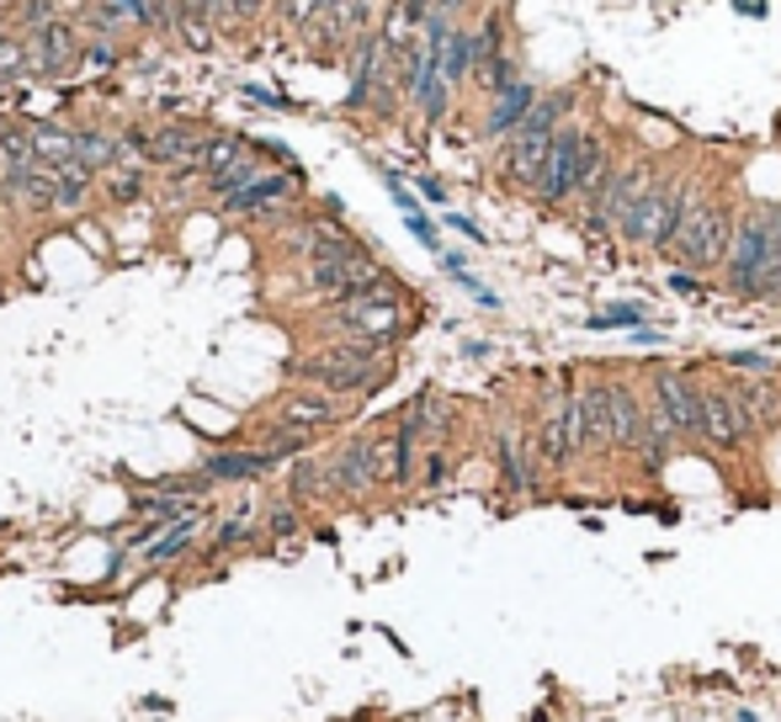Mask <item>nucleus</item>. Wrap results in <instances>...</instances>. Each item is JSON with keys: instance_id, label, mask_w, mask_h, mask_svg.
<instances>
[{"instance_id": "nucleus-1", "label": "nucleus", "mask_w": 781, "mask_h": 722, "mask_svg": "<svg viewBox=\"0 0 781 722\" xmlns=\"http://www.w3.org/2000/svg\"><path fill=\"white\" fill-rule=\"evenodd\" d=\"M718 293L734 303L781 308V203H745L734 250L718 271Z\"/></svg>"}, {"instance_id": "nucleus-2", "label": "nucleus", "mask_w": 781, "mask_h": 722, "mask_svg": "<svg viewBox=\"0 0 781 722\" xmlns=\"http://www.w3.org/2000/svg\"><path fill=\"white\" fill-rule=\"evenodd\" d=\"M739 186L728 171H702L696 176V197H692V212H686V229L681 240L670 250V261L686 271H702V276H718L728 250H734V229H739Z\"/></svg>"}, {"instance_id": "nucleus-3", "label": "nucleus", "mask_w": 781, "mask_h": 722, "mask_svg": "<svg viewBox=\"0 0 781 722\" xmlns=\"http://www.w3.org/2000/svg\"><path fill=\"white\" fill-rule=\"evenodd\" d=\"M579 118V86L564 90H542V101L532 107V118L516 128L511 139L495 150V171H500V186L506 192H527L538 197L542 171H547V154H553V139L564 133V122Z\"/></svg>"}, {"instance_id": "nucleus-4", "label": "nucleus", "mask_w": 781, "mask_h": 722, "mask_svg": "<svg viewBox=\"0 0 781 722\" xmlns=\"http://www.w3.org/2000/svg\"><path fill=\"white\" fill-rule=\"evenodd\" d=\"M702 447L718 451V457H739V451L760 447L750 409L734 389V372L718 361L702 367Z\"/></svg>"}, {"instance_id": "nucleus-5", "label": "nucleus", "mask_w": 781, "mask_h": 722, "mask_svg": "<svg viewBox=\"0 0 781 722\" xmlns=\"http://www.w3.org/2000/svg\"><path fill=\"white\" fill-rule=\"evenodd\" d=\"M288 383H303V389H325L335 398H372L393 383V361H351L340 357L335 346H319L308 357L288 361Z\"/></svg>"}, {"instance_id": "nucleus-6", "label": "nucleus", "mask_w": 781, "mask_h": 722, "mask_svg": "<svg viewBox=\"0 0 781 722\" xmlns=\"http://www.w3.org/2000/svg\"><path fill=\"white\" fill-rule=\"evenodd\" d=\"M643 389L664 409V420L675 425V436L686 447H702V367L660 361V367L643 372Z\"/></svg>"}, {"instance_id": "nucleus-7", "label": "nucleus", "mask_w": 781, "mask_h": 722, "mask_svg": "<svg viewBox=\"0 0 781 722\" xmlns=\"http://www.w3.org/2000/svg\"><path fill=\"white\" fill-rule=\"evenodd\" d=\"M585 150H590V122H585V118L564 122V133L553 139V154H547V171H542L538 197H532L542 212H570V208H579Z\"/></svg>"}, {"instance_id": "nucleus-8", "label": "nucleus", "mask_w": 781, "mask_h": 722, "mask_svg": "<svg viewBox=\"0 0 781 722\" xmlns=\"http://www.w3.org/2000/svg\"><path fill=\"white\" fill-rule=\"evenodd\" d=\"M495 479L506 500H542L547 494V473L538 462L532 430H521V420H495Z\"/></svg>"}, {"instance_id": "nucleus-9", "label": "nucleus", "mask_w": 781, "mask_h": 722, "mask_svg": "<svg viewBox=\"0 0 781 722\" xmlns=\"http://www.w3.org/2000/svg\"><path fill=\"white\" fill-rule=\"evenodd\" d=\"M325 462H330V500L340 505H361L383 489L378 483V430H351L335 451H325Z\"/></svg>"}, {"instance_id": "nucleus-10", "label": "nucleus", "mask_w": 781, "mask_h": 722, "mask_svg": "<svg viewBox=\"0 0 781 722\" xmlns=\"http://www.w3.org/2000/svg\"><path fill=\"white\" fill-rule=\"evenodd\" d=\"M579 451L585 462L617 457V420H611V372L585 367L579 372Z\"/></svg>"}, {"instance_id": "nucleus-11", "label": "nucleus", "mask_w": 781, "mask_h": 722, "mask_svg": "<svg viewBox=\"0 0 781 722\" xmlns=\"http://www.w3.org/2000/svg\"><path fill=\"white\" fill-rule=\"evenodd\" d=\"M611 372V420H617V457H632L649 441V389L632 378V367H606Z\"/></svg>"}, {"instance_id": "nucleus-12", "label": "nucleus", "mask_w": 781, "mask_h": 722, "mask_svg": "<svg viewBox=\"0 0 781 722\" xmlns=\"http://www.w3.org/2000/svg\"><path fill=\"white\" fill-rule=\"evenodd\" d=\"M271 420L293 425V430H314V436H330L335 425L351 420V398H335V393H325V389L293 383V389L271 404Z\"/></svg>"}, {"instance_id": "nucleus-13", "label": "nucleus", "mask_w": 781, "mask_h": 722, "mask_svg": "<svg viewBox=\"0 0 781 722\" xmlns=\"http://www.w3.org/2000/svg\"><path fill=\"white\" fill-rule=\"evenodd\" d=\"M32 59H37V86H59L69 75H80V59H86V32L75 17H64L54 28L32 32Z\"/></svg>"}, {"instance_id": "nucleus-14", "label": "nucleus", "mask_w": 781, "mask_h": 722, "mask_svg": "<svg viewBox=\"0 0 781 722\" xmlns=\"http://www.w3.org/2000/svg\"><path fill=\"white\" fill-rule=\"evenodd\" d=\"M542 101V86H532L527 75L516 80V86H506L495 101H484V118H479V144H489V150H500L506 139H511L521 122L532 118V107Z\"/></svg>"}, {"instance_id": "nucleus-15", "label": "nucleus", "mask_w": 781, "mask_h": 722, "mask_svg": "<svg viewBox=\"0 0 781 722\" xmlns=\"http://www.w3.org/2000/svg\"><path fill=\"white\" fill-rule=\"evenodd\" d=\"M197 468L224 489V483H261V479H271V473H282L288 462L267 447H218V451H208Z\"/></svg>"}, {"instance_id": "nucleus-16", "label": "nucleus", "mask_w": 781, "mask_h": 722, "mask_svg": "<svg viewBox=\"0 0 781 722\" xmlns=\"http://www.w3.org/2000/svg\"><path fill=\"white\" fill-rule=\"evenodd\" d=\"M203 144H208V128L186 118H154V139H150V171H176V165H203Z\"/></svg>"}, {"instance_id": "nucleus-17", "label": "nucleus", "mask_w": 781, "mask_h": 722, "mask_svg": "<svg viewBox=\"0 0 781 722\" xmlns=\"http://www.w3.org/2000/svg\"><path fill=\"white\" fill-rule=\"evenodd\" d=\"M256 542H267V537H261V505H256V500H240L235 511L213 526L203 558H208V564H224V558H235V553L256 547Z\"/></svg>"}, {"instance_id": "nucleus-18", "label": "nucleus", "mask_w": 781, "mask_h": 722, "mask_svg": "<svg viewBox=\"0 0 781 722\" xmlns=\"http://www.w3.org/2000/svg\"><path fill=\"white\" fill-rule=\"evenodd\" d=\"M213 515V505L208 511H197V515H186V521H171L160 537L139 553V564L144 569H171V564H181V558H192V547H197V532H203V521Z\"/></svg>"}, {"instance_id": "nucleus-19", "label": "nucleus", "mask_w": 781, "mask_h": 722, "mask_svg": "<svg viewBox=\"0 0 781 722\" xmlns=\"http://www.w3.org/2000/svg\"><path fill=\"white\" fill-rule=\"evenodd\" d=\"M288 500H299L303 511L308 505H319V500H330V462L319 457V451H308V457H293L288 462V489H282Z\"/></svg>"}, {"instance_id": "nucleus-20", "label": "nucleus", "mask_w": 781, "mask_h": 722, "mask_svg": "<svg viewBox=\"0 0 781 722\" xmlns=\"http://www.w3.org/2000/svg\"><path fill=\"white\" fill-rule=\"evenodd\" d=\"M176 37L192 54H213L224 32H218V22H213V11L203 0H176Z\"/></svg>"}, {"instance_id": "nucleus-21", "label": "nucleus", "mask_w": 781, "mask_h": 722, "mask_svg": "<svg viewBox=\"0 0 781 722\" xmlns=\"http://www.w3.org/2000/svg\"><path fill=\"white\" fill-rule=\"evenodd\" d=\"M32 144H37V160H43V165H69V160H80V144H75V122L32 118Z\"/></svg>"}, {"instance_id": "nucleus-22", "label": "nucleus", "mask_w": 781, "mask_h": 722, "mask_svg": "<svg viewBox=\"0 0 781 722\" xmlns=\"http://www.w3.org/2000/svg\"><path fill=\"white\" fill-rule=\"evenodd\" d=\"M250 154V133H235V128H208V144H203V180L224 176L229 165H240Z\"/></svg>"}, {"instance_id": "nucleus-23", "label": "nucleus", "mask_w": 781, "mask_h": 722, "mask_svg": "<svg viewBox=\"0 0 781 722\" xmlns=\"http://www.w3.org/2000/svg\"><path fill=\"white\" fill-rule=\"evenodd\" d=\"M474 69H479V32L468 22H457L447 37V80L452 90H468L474 86Z\"/></svg>"}, {"instance_id": "nucleus-24", "label": "nucleus", "mask_w": 781, "mask_h": 722, "mask_svg": "<svg viewBox=\"0 0 781 722\" xmlns=\"http://www.w3.org/2000/svg\"><path fill=\"white\" fill-rule=\"evenodd\" d=\"M139 37H176V0H118Z\"/></svg>"}, {"instance_id": "nucleus-25", "label": "nucleus", "mask_w": 781, "mask_h": 722, "mask_svg": "<svg viewBox=\"0 0 781 722\" xmlns=\"http://www.w3.org/2000/svg\"><path fill=\"white\" fill-rule=\"evenodd\" d=\"M308 532V511H303L299 500H267V511H261V537L267 542H299Z\"/></svg>"}, {"instance_id": "nucleus-26", "label": "nucleus", "mask_w": 781, "mask_h": 722, "mask_svg": "<svg viewBox=\"0 0 781 722\" xmlns=\"http://www.w3.org/2000/svg\"><path fill=\"white\" fill-rule=\"evenodd\" d=\"M144 192H150V165H118V171L101 176V197H107L112 208L144 203Z\"/></svg>"}, {"instance_id": "nucleus-27", "label": "nucleus", "mask_w": 781, "mask_h": 722, "mask_svg": "<svg viewBox=\"0 0 781 722\" xmlns=\"http://www.w3.org/2000/svg\"><path fill=\"white\" fill-rule=\"evenodd\" d=\"M474 32H479V64L511 54V11H506V0L484 6V17H479V28Z\"/></svg>"}, {"instance_id": "nucleus-28", "label": "nucleus", "mask_w": 781, "mask_h": 722, "mask_svg": "<svg viewBox=\"0 0 781 722\" xmlns=\"http://www.w3.org/2000/svg\"><path fill=\"white\" fill-rule=\"evenodd\" d=\"M64 17H75L69 0H17L11 6V28H22V32H43V28H54V22H64Z\"/></svg>"}, {"instance_id": "nucleus-29", "label": "nucleus", "mask_w": 781, "mask_h": 722, "mask_svg": "<svg viewBox=\"0 0 781 722\" xmlns=\"http://www.w3.org/2000/svg\"><path fill=\"white\" fill-rule=\"evenodd\" d=\"M516 80H521V54H516V48L474 69V90H479L484 101H495V96H500L506 86H516Z\"/></svg>"}, {"instance_id": "nucleus-30", "label": "nucleus", "mask_w": 781, "mask_h": 722, "mask_svg": "<svg viewBox=\"0 0 781 722\" xmlns=\"http://www.w3.org/2000/svg\"><path fill=\"white\" fill-rule=\"evenodd\" d=\"M638 325H649V308H643V303H611V308H601V314H590V319H585V330H596V335L638 330Z\"/></svg>"}, {"instance_id": "nucleus-31", "label": "nucleus", "mask_w": 781, "mask_h": 722, "mask_svg": "<svg viewBox=\"0 0 781 722\" xmlns=\"http://www.w3.org/2000/svg\"><path fill=\"white\" fill-rule=\"evenodd\" d=\"M718 367L745 372V378H781V357H777V351H728V357H718Z\"/></svg>"}, {"instance_id": "nucleus-32", "label": "nucleus", "mask_w": 781, "mask_h": 722, "mask_svg": "<svg viewBox=\"0 0 781 722\" xmlns=\"http://www.w3.org/2000/svg\"><path fill=\"white\" fill-rule=\"evenodd\" d=\"M452 468H457L452 447H425V451H421V489H425V494L447 489V483H452Z\"/></svg>"}, {"instance_id": "nucleus-33", "label": "nucleus", "mask_w": 781, "mask_h": 722, "mask_svg": "<svg viewBox=\"0 0 781 722\" xmlns=\"http://www.w3.org/2000/svg\"><path fill=\"white\" fill-rule=\"evenodd\" d=\"M325 11H330L325 0H276V22H282L288 32H299V37L314 28V22H319Z\"/></svg>"}, {"instance_id": "nucleus-34", "label": "nucleus", "mask_w": 781, "mask_h": 722, "mask_svg": "<svg viewBox=\"0 0 781 722\" xmlns=\"http://www.w3.org/2000/svg\"><path fill=\"white\" fill-rule=\"evenodd\" d=\"M128 64V48H122V37H86V59H80V75L90 69H122Z\"/></svg>"}, {"instance_id": "nucleus-35", "label": "nucleus", "mask_w": 781, "mask_h": 722, "mask_svg": "<svg viewBox=\"0 0 781 722\" xmlns=\"http://www.w3.org/2000/svg\"><path fill=\"white\" fill-rule=\"evenodd\" d=\"M664 287H670L675 298H692V303L713 293V282H707L702 271H686V266H675V271H670V282H664Z\"/></svg>"}, {"instance_id": "nucleus-36", "label": "nucleus", "mask_w": 781, "mask_h": 722, "mask_svg": "<svg viewBox=\"0 0 781 722\" xmlns=\"http://www.w3.org/2000/svg\"><path fill=\"white\" fill-rule=\"evenodd\" d=\"M383 186H389V197L399 203V212H404V218H410V212H421V197H415V192L404 186V176H399V171H389V165H383Z\"/></svg>"}, {"instance_id": "nucleus-37", "label": "nucleus", "mask_w": 781, "mask_h": 722, "mask_svg": "<svg viewBox=\"0 0 781 722\" xmlns=\"http://www.w3.org/2000/svg\"><path fill=\"white\" fill-rule=\"evenodd\" d=\"M245 101H256V107H267V112H299V101H288V96H276L267 86H240Z\"/></svg>"}, {"instance_id": "nucleus-38", "label": "nucleus", "mask_w": 781, "mask_h": 722, "mask_svg": "<svg viewBox=\"0 0 781 722\" xmlns=\"http://www.w3.org/2000/svg\"><path fill=\"white\" fill-rule=\"evenodd\" d=\"M404 223H410V234H415V240H421L425 250H431V255H442V234H436V223L425 218V208H421V212H410Z\"/></svg>"}, {"instance_id": "nucleus-39", "label": "nucleus", "mask_w": 781, "mask_h": 722, "mask_svg": "<svg viewBox=\"0 0 781 722\" xmlns=\"http://www.w3.org/2000/svg\"><path fill=\"white\" fill-rule=\"evenodd\" d=\"M442 223H447V229H457V234H463V240L484 244V229H479V223H474V218H468V212H447V218H442Z\"/></svg>"}, {"instance_id": "nucleus-40", "label": "nucleus", "mask_w": 781, "mask_h": 722, "mask_svg": "<svg viewBox=\"0 0 781 722\" xmlns=\"http://www.w3.org/2000/svg\"><path fill=\"white\" fill-rule=\"evenodd\" d=\"M421 197H425V203H436V208H447V180L421 176Z\"/></svg>"}, {"instance_id": "nucleus-41", "label": "nucleus", "mask_w": 781, "mask_h": 722, "mask_svg": "<svg viewBox=\"0 0 781 722\" xmlns=\"http://www.w3.org/2000/svg\"><path fill=\"white\" fill-rule=\"evenodd\" d=\"M628 340H632V346H664L670 335H664V330H649V325H638V330H628Z\"/></svg>"}, {"instance_id": "nucleus-42", "label": "nucleus", "mask_w": 781, "mask_h": 722, "mask_svg": "<svg viewBox=\"0 0 781 722\" xmlns=\"http://www.w3.org/2000/svg\"><path fill=\"white\" fill-rule=\"evenodd\" d=\"M739 6V17H766V0H734Z\"/></svg>"}, {"instance_id": "nucleus-43", "label": "nucleus", "mask_w": 781, "mask_h": 722, "mask_svg": "<svg viewBox=\"0 0 781 722\" xmlns=\"http://www.w3.org/2000/svg\"><path fill=\"white\" fill-rule=\"evenodd\" d=\"M463 357H474V361H484V357H489V340H468V346H463Z\"/></svg>"}, {"instance_id": "nucleus-44", "label": "nucleus", "mask_w": 781, "mask_h": 722, "mask_svg": "<svg viewBox=\"0 0 781 722\" xmlns=\"http://www.w3.org/2000/svg\"><path fill=\"white\" fill-rule=\"evenodd\" d=\"M6 171H11V165H6V150H0V186H6Z\"/></svg>"}]
</instances>
